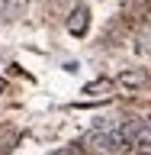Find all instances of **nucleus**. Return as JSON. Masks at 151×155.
I'll return each mask as SVG.
<instances>
[{
	"label": "nucleus",
	"mask_w": 151,
	"mask_h": 155,
	"mask_svg": "<svg viewBox=\"0 0 151 155\" xmlns=\"http://www.w3.org/2000/svg\"><path fill=\"white\" fill-rule=\"evenodd\" d=\"M84 145L93 149V152H113V149H119V145H116V136L113 133H100V129L87 133L84 136Z\"/></svg>",
	"instance_id": "1"
},
{
	"label": "nucleus",
	"mask_w": 151,
	"mask_h": 155,
	"mask_svg": "<svg viewBox=\"0 0 151 155\" xmlns=\"http://www.w3.org/2000/svg\"><path fill=\"white\" fill-rule=\"evenodd\" d=\"M87 23H90V10L80 3V7H74V10H71V16H68V32L84 36V32H87Z\"/></svg>",
	"instance_id": "2"
},
{
	"label": "nucleus",
	"mask_w": 151,
	"mask_h": 155,
	"mask_svg": "<svg viewBox=\"0 0 151 155\" xmlns=\"http://www.w3.org/2000/svg\"><path fill=\"white\" fill-rule=\"evenodd\" d=\"M116 81L122 87H142V84H148V71H145V68H125Z\"/></svg>",
	"instance_id": "3"
},
{
	"label": "nucleus",
	"mask_w": 151,
	"mask_h": 155,
	"mask_svg": "<svg viewBox=\"0 0 151 155\" xmlns=\"http://www.w3.org/2000/svg\"><path fill=\"white\" fill-rule=\"evenodd\" d=\"M23 10H26V0H10L7 3V19H16Z\"/></svg>",
	"instance_id": "4"
},
{
	"label": "nucleus",
	"mask_w": 151,
	"mask_h": 155,
	"mask_svg": "<svg viewBox=\"0 0 151 155\" xmlns=\"http://www.w3.org/2000/svg\"><path fill=\"white\" fill-rule=\"evenodd\" d=\"M103 87H106V84H103V81H93V84H87V87H84V91H87V94H96V91H103Z\"/></svg>",
	"instance_id": "5"
},
{
	"label": "nucleus",
	"mask_w": 151,
	"mask_h": 155,
	"mask_svg": "<svg viewBox=\"0 0 151 155\" xmlns=\"http://www.w3.org/2000/svg\"><path fill=\"white\" fill-rule=\"evenodd\" d=\"M52 155H80V149H77V145H71V149H61V152H52Z\"/></svg>",
	"instance_id": "6"
},
{
	"label": "nucleus",
	"mask_w": 151,
	"mask_h": 155,
	"mask_svg": "<svg viewBox=\"0 0 151 155\" xmlns=\"http://www.w3.org/2000/svg\"><path fill=\"white\" fill-rule=\"evenodd\" d=\"M3 87H7V81H0V91H3Z\"/></svg>",
	"instance_id": "7"
}]
</instances>
